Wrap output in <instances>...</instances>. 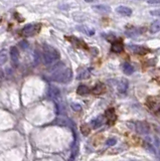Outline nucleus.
<instances>
[{
    "label": "nucleus",
    "instance_id": "f3484780",
    "mask_svg": "<svg viewBox=\"0 0 160 161\" xmlns=\"http://www.w3.org/2000/svg\"><path fill=\"white\" fill-rule=\"evenodd\" d=\"M94 8L96 9V10L98 11H104V12H108L110 11V8L108 7V6H104V5H98V6H94Z\"/></svg>",
    "mask_w": 160,
    "mask_h": 161
},
{
    "label": "nucleus",
    "instance_id": "f03ea898",
    "mask_svg": "<svg viewBox=\"0 0 160 161\" xmlns=\"http://www.w3.org/2000/svg\"><path fill=\"white\" fill-rule=\"evenodd\" d=\"M59 59V53L55 47L51 45H45L43 47V59L46 65H51Z\"/></svg>",
    "mask_w": 160,
    "mask_h": 161
},
{
    "label": "nucleus",
    "instance_id": "4468645a",
    "mask_svg": "<svg viewBox=\"0 0 160 161\" xmlns=\"http://www.w3.org/2000/svg\"><path fill=\"white\" fill-rule=\"evenodd\" d=\"M112 50L114 52H121L123 50V43L121 42H116L113 43L112 45Z\"/></svg>",
    "mask_w": 160,
    "mask_h": 161
},
{
    "label": "nucleus",
    "instance_id": "9d476101",
    "mask_svg": "<svg viewBox=\"0 0 160 161\" xmlns=\"http://www.w3.org/2000/svg\"><path fill=\"white\" fill-rule=\"evenodd\" d=\"M122 69H123V72L126 75H132L134 72V68L133 65L130 64V62H124L122 65Z\"/></svg>",
    "mask_w": 160,
    "mask_h": 161
},
{
    "label": "nucleus",
    "instance_id": "1a4fd4ad",
    "mask_svg": "<svg viewBox=\"0 0 160 161\" xmlns=\"http://www.w3.org/2000/svg\"><path fill=\"white\" fill-rule=\"evenodd\" d=\"M103 123H104V117L103 116H99L98 118H96V119H94L92 122H91V125H92V127L93 128H99V127H101V126L103 125Z\"/></svg>",
    "mask_w": 160,
    "mask_h": 161
},
{
    "label": "nucleus",
    "instance_id": "6ab92c4d",
    "mask_svg": "<svg viewBox=\"0 0 160 161\" xmlns=\"http://www.w3.org/2000/svg\"><path fill=\"white\" fill-rule=\"evenodd\" d=\"M115 144H116L115 138H110L106 141V145H108V146H113V145H115Z\"/></svg>",
    "mask_w": 160,
    "mask_h": 161
},
{
    "label": "nucleus",
    "instance_id": "a211bd4d",
    "mask_svg": "<svg viewBox=\"0 0 160 161\" xmlns=\"http://www.w3.org/2000/svg\"><path fill=\"white\" fill-rule=\"evenodd\" d=\"M89 72L88 71H85V72H83L82 74H80L79 75H78V80H81V79H86V78H88L89 77Z\"/></svg>",
    "mask_w": 160,
    "mask_h": 161
},
{
    "label": "nucleus",
    "instance_id": "ddd939ff",
    "mask_svg": "<svg viewBox=\"0 0 160 161\" xmlns=\"http://www.w3.org/2000/svg\"><path fill=\"white\" fill-rule=\"evenodd\" d=\"M104 91H105L104 85H103V84H98V85H96V86L94 87L92 92H93V94H95V95H100V94H102L103 92H104Z\"/></svg>",
    "mask_w": 160,
    "mask_h": 161
},
{
    "label": "nucleus",
    "instance_id": "0eeeda50",
    "mask_svg": "<svg viewBox=\"0 0 160 161\" xmlns=\"http://www.w3.org/2000/svg\"><path fill=\"white\" fill-rule=\"evenodd\" d=\"M116 11L118 12L119 14L124 15V16H130L131 13H132V10L127 7V6H119V7L116 9Z\"/></svg>",
    "mask_w": 160,
    "mask_h": 161
},
{
    "label": "nucleus",
    "instance_id": "7ed1b4c3",
    "mask_svg": "<svg viewBox=\"0 0 160 161\" xmlns=\"http://www.w3.org/2000/svg\"><path fill=\"white\" fill-rule=\"evenodd\" d=\"M40 24L36 23V24H28L26 26H24L20 31V34L22 36H32L34 34H36L38 31L40 30Z\"/></svg>",
    "mask_w": 160,
    "mask_h": 161
},
{
    "label": "nucleus",
    "instance_id": "f8f14e48",
    "mask_svg": "<svg viewBox=\"0 0 160 161\" xmlns=\"http://www.w3.org/2000/svg\"><path fill=\"white\" fill-rule=\"evenodd\" d=\"M158 31H160V21L156 20L151 24V26H150V32L151 33H157Z\"/></svg>",
    "mask_w": 160,
    "mask_h": 161
},
{
    "label": "nucleus",
    "instance_id": "423d86ee",
    "mask_svg": "<svg viewBox=\"0 0 160 161\" xmlns=\"http://www.w3.org/2000/svg\"><path fill=\"white\" fill-rule=\"evenodd\" d=\"M128 86H129L128 81L126 80V79H122V80L118 83V91L121 94L126 93V91L128 90Z\"/></svg>",
    "mask_w": 160,
    "mask_h": 161
},
{
    "label": "nucleus",
    "instance_id": "20e7f679",
    "mask_svg": "<svg viewBox=\"0 0 160 161\" xmlns=\"http://www.w3.org/2000/svg\"><path fill=\"white\" fill-rule=\"evenodd\" d=\"M136 130L140 134H148L149 133V126L145 122H138L136 123Z\"/></svg>",
    "mask_w": 160,
    "mask_h": 161
},
{
    "label": "nucleus",
    "instance_id": "aec40b11",
    "mask_svg": "<svg viewBox=\"0 0 160 161\" xmlns=\"http://www.w3.org/2000/svg\"><path fill=\"white\" fill-rule=\"evenodd\" d=\"M150 14L153 16H160V9H155V10L150 11Z\"/></svg>",
    "mask_w": 160,
    "mask_h": 161
},
{
    "label": "nucleus",
    "instance_id": "dca6fc26",
    "mask_svg": "<svg viewBox=\"0 0 160 161\" xmlns=\"http://www.w3.org/2000/svg\"><path fill=\"white\" fill-rule=\"evenodd\" d=\"M10 55H11V59H12V62H17L18 61V49L16 47H11L10 49Z\"/></svg>",
    "mask_w": 160,
    "mask_h": 161
},
{
    "label": "nucleus",
    "instance_id": "412c9836",
    "mask_svg": "<svg viewBox=\"0 0 160 161\" xmlns=\"http://www.w3.org/2000/svg\"><path fill=\"white\" fill-rule=\"evenodd\" d=\"M72 108H73L74 110H76V111H82V107L79 105V104H73V105H72Z\"/></svg>",
    "mask_w": 160,
    "mask_h": 161
},
{
    "label": "nucleus",
    "instance_id": "4be33fe9",
    "mask_svg": "<svg viewBox=\"0 0 160 161\" xmlns=\"http://www.w3.org/2000/svg\"><path fill=\"white\" fill-rule=\"evenodd\" d=\"M149 4H160V0L159 1H157V0H150V1H148Z\"/></svg>",
    "mask_w": 160,
    "mask_h": 161
},
{
    "label": "nucleus",
    "instance_id": "6e6552de",
    "mask_svg": "<svg viewBox=\"0 0 160 161\" xmlns=\"http://www.w3.org/2000/svg\"><path fill=\"white\" fill-rule=\"evenodd\" d=\"M129 49L132 50L133 52L135 53H138V55H145V53H147L149 52L148 49H146L145 47L143 46H137V45H132L130 46Z\"/></svg>",
    "mask_w": 160,
    "mask_h": 161
},
{
    "label": "nucleus",
    "instance_id": "2eb2a0df",
    "mask_svg": "<svg viewBox=\"0 0 160 161\" xmlns=\"http://www.w3.org/2000/svg\"><path fill=\"white\" fill-rule=\"evenodd\" d=\"M7 58H8V53L6 49H2L0 52V65H4L7 62Z\"/></svg>",
    "mask_w": 160,
    "mask_h": 161
},
{
    "label": "nucleus",
    "instance_id": "9b49d317",
    "mask_svg": "<svg viewBox=\"0 0 160 161\" xmlns=\"http://www.w3.org/2000/svg\"><path fill=\"white\" fill-rule=\"evenodd\" d=\"M77 93L81 95V96H84V95H87L90 93V89H89V87L85 86V85H81V86H79V88H78Z\"/></svg>",
    "mask_w": 160,
    "mask_h": 161
},
{
    "label": "nucleus",
    "instance_id": "39448f33",
    "mask_svg": "<svg viewBox=\"0 0 160 161\" xmlns=\"http://www.w3.org/2000/svg\"><path fill=\"white\" fill-rule=\"evenodd\" d=\"M106 118L108 119V124H113L116 121V116H115V110L111 108L106 111Z\"/></svg>",
    "mask_w": 160,
    "mask_h": 161
},
{
    "label": "nucleus",
    "instance_id": "f257e3e1",
    "mask_svg": "<svg viewBox=\"0 0 160 161\" xmlns=\"http://www.w3.org/2000/svg\"><path fill=\"white\" fill-rule=\"evenodd\" d=\"M72 79V71L71 69L65 68L62 62L55 65L53 67L52 80L58 83H68Z\"/></svg>",
    "mask_w": 160,
    "mask_h": 161
}]
</instances>
